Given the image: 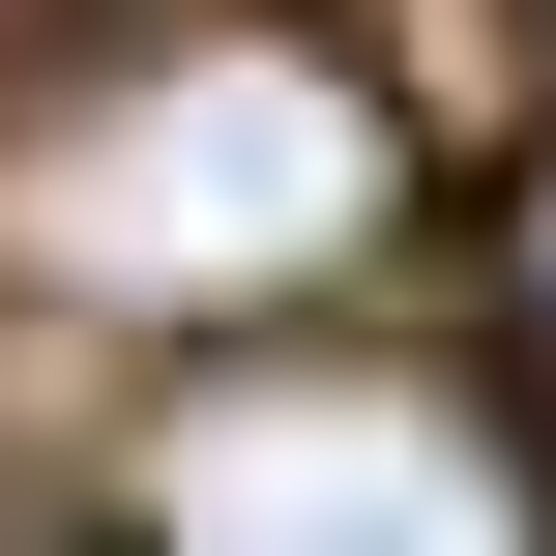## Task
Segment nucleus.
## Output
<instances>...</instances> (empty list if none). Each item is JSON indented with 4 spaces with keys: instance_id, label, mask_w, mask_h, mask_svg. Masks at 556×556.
<instances>
[{
    "instance_id": "nucleus-1",
    "label": "nucleus",
    "mask_w": 556,
    "mask_h": 556,
    "mask_svg": "<svg viewBox=\"0 0 556 556\" xmlns=\"http://www.w3.org/2000/svg\"><path fill=\"white\" fill-rule=\"evenodd\" d=\"M410 235V88L293 0H88L59 88L0 117V264L88 323H352V264Z\"/></svg>"
},
{
    "instance_id": "nucleus-2",
    "label": "nucleus",
    "mask_w": 556,
    "mask_h": 556,
    "mask_svg": "<svg viewBox=\"0 0 556 556\" xmlns=\"http://www.w3.org/2000/svg\"><path fill=\"white\" fill-rule=\"evenodd\" d=\"M117 556H556V440L498 352L410 323H235L117 410Z\"/></svg>"
},
{
    "instance_id": "nucleus-4",
    "label": "nucleus",
    "mask_w": 556,
    "mask_h": 556,
    "mask_svg": "<svg viewBox=\"0 0 556 556\" xmlns=\"http://www.w3.org/2000/svg\"><path fill=\"white\" fill-rule=\"evenodd\" d=\"M59 29H88V0H0V88H29V59H59Z\"/></svg>"
},
{
    "instance_id": "nucleus-5",
    "label": "nucleus",
    "mask_w": 556,
    "mask_h": 556,
    "mask_svg": "<svg viewBox=\"0 0 556 556\" xmlns=\"http://www.w3.org/2000/svg\"><path fill=\"white\" fill-rule=\"evenodd\" d=\"M0 556H117V528H0Z\"/></svg>"
},
{
    "instance_id": "nucleus-3",
    "label": "nucleus",
    "mask_w": 556,
    "mask_h": 556,
    "mask_svg": "<svg viewBox=\"0 0 556 556\" xmlns=\"http://www.w3.org/2000/svg\"><path fill=\"white\" fill-rule=\"evenodd\" d=\"M498 323H528V381H556V147L498 176Z\"/></svg>"
}]
</instances>
